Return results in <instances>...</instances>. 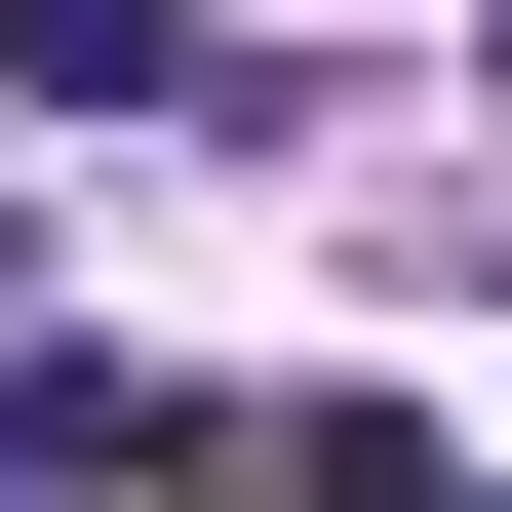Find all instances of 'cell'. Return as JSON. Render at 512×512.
Masks as SVG:
<instances>
[{
    "mask_svg": "<svg viewBox=\"0 0 512 512\" xmlns=\"http://www.w3.org/2000/svg\"><path fill=\"white\" fill-rule=\"evenodd\" d=\"M0 79L40 119H197V0H0Z\"/></svg>",
    "mask_w": 512,
    "mask_h": 512,
    "instance_id": "cell-1",
    "label": "cell"
},
{
    "mask_svg": "<svg viewBox=\"0 0 512 512\" xmlns=\"http://www.w3.org/2000/svg\"><path fill=\"white\" fill-rule=\"evenodd\" d=\"M79 434H158V355H0V473H79Z\"/></svg>",
    "mask_w": 512,
    "mask_h": 512,
    "instance_id": "cell-2",
    "label": "cell"
}]
</instances>
